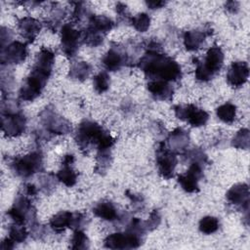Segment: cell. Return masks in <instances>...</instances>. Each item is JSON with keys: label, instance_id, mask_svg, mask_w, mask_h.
Masks as SVG:
<instances>
[{"label": "cell", "instance_id": "obj_11", "mask_svg": "<svg viewBox=\"0 0 250 250\" xmlns=\"http://www.w3.org/2000/svg\"><path fill=\"white\" fill-rule=\"evenodd\" d=\"M26 120L20 111L14 113H2L1 128L2 131L10 137H17L25 130Z\"/></svg>", "mask_w": 250, "mask_h": 250}, {"label": "cell", "instance_id": "obj_9", "mask_svg": "<svg viewBox=\"0 0 250 250\" xmlns=\"http://www.w3.org/2000/svg\"><path fill=\"white\" fill-rule=\"evenodd\" d=\"M156 164L159 174L164 179H171L177 164L176 153L168 149L164 143L160 144L156 152Z\"/></svg>", "mask_w": 250, "mask_h": 250}, {"label": "cell", "instance_id": "obj_17", "mask_svg": "<svg viewBox=\"0 0 250 250\" xmlns=\"http://www.w3.org/2000/svg\"><path fill=\"white\" fill-rule=\"evenodd\" d=\"M128 61V55L119 47H111L103 58V64L109 71L120 69Z\"/></svg>", "mask_w": 250, "mask_h": 250}, {"label": "cell", "instance_id": "obj_3", "mask_svg": "<svg viewBox=\"0 0 250 250\" xmlns=\"http://www.w3.org/2000/svg\"><path fill=\"white\" fill-rule=\"evenodd\" d=\"M51 72L49 69L33 65L25 82L20 89V98L28 102L35 100L46 86Z\"/></svg>", "mask_w": 250, "mask_h": 250}, {"label": "cell", "instance_id": "obj_36", "mask_svg": "<svg viewBox=\"0 0 250 250\" xmlns=\"http://www.w3.org/2000/svg\"><path fill=\"white\" fill-rule=\"evenodd\" d=\"M160 215L158 213L157 210H153L150 215H149V218L146 222H144L145 223V227H146V230H152L154 229L157 228V226L160 224Z\"/></svg>", "mask_w": 250, "mask_h": 250}, {"label": "cell", "instance_id": "obj_29", "mask_svg": "<svg viewBox=\"0 0 250 250\" xmlns=\"http://www.w3.org/2000/svg\"><path fill=\"white\" fill-rule=\"evenodd\" d=\"M198 229L205 234L214 233L219 229V220L213 216H206L199 221Z\"/></svg>", "mask_w": 250, "mask_h": 250}, {"label": "cell", "instance_id": "obj_23", "mask_svg": "<svg viewBox=\"0 0 250 250\" xmlns=\"http://www.w3.org/2000/svg\"><path fill=\"white\" fill-rule=\"evenodd\" d=\"M94 214L105 221H114L118 218V213L115 206L109 201H102L98 203L94 209Z\"/></svg>", "mask_w": 250, "mask_h": 250}, {"label": "cell", "instance_id": "obj_8", "mask_svg": "<svg viewBox=\"0 0 250 250\" xmlns=\"http://www.w3.org/2000/svg\"><path fill=\"white\" fill-rule=\"evenodd\" d=\"M82 40V33L75 29L70 23H65L62 26L61 29V41H62V50L63 54L72 58L76 55L79 43Z\"/></svg>", "mask_w": 250, "mask_h": 250}, {"label": "cell", "instance_id": "obj_18", "mask_svg": "<svg viewBox=\"0 0 250 250\" xmlns=\"http://www.w3.org/2000/svg\"><path fill=\"white\" fill-rule=\"evenodd\" d=\"M189 136L188 133L183 128H176L173 132H171L167 138V144H165L166 147L173 151L174 153L183 152L188 146Z\"/></svg>", "mask_w": 250, "mask_h": 250}, {"label": "cell", "instance_id": "obj_35", "mask_svg": "<svg viewBox=\"0 0 250 250\" xmlns=\"http://www.w3.org/2000/svg\"><path fill=\"white\" fill-rule=\"evenodd\" d=\"M40 185H41V188L45 193H49L50 191H52L56 186V182H55V178L52 174H48L45 175L43 177H41V181H40Z\"/></svg>", "mask_w": 250, "mask_h": 250}, {"label": "cell", "instance_id": "obj_42", "mask_svg": "<svg viewBox=\"0 0 250 250\" xmlns=\"http://www.w3.org/2000/svg\"><path fill=\"white\" fill-rule=\"evenodd\" d=\"M14 241L10 238V237H7L5 238L2 242H1V249L3 250H10V249H13L14 248Z\"/></svg>", "mask_w": 250, "mask_h": 250}, {"label": "cell", "instance_id": "obj_32", "mask_svg": "<svg viewBox=\"0 0 250 250\" xmlns=\"http://www.w3.org/2000/svg\"><path fill=\"white\" fill-rule=\"evenodd\" d=\"M132 25L140 32H145L148 29L150 24V18L146 13H140L131 19Z\"/></svg>", "mask_w": 250, "mask_h": 250}, {"label": "cell", "instance_id": "obj_21", "mask_svg": "<svg viewBox=\"0 0 250 250\" xmlns=\"http://www.w3.org/2000/svg\"><path fill=\"white\" fill-rule=\"evenodd\" d=\"M206 35V31L204 30L193 29L187 31L184 35V45L186 49L188 51H195L199 49L203 44Z\"/></svg>", "mask_w": 250, "mask_h": 250}, {"label": "cell", "instance_id": "obj_13", "mask_svg": "<svg viewBox=\"0 0 250 250\" xmlns=\"http://www.w3.org/2000/svg\"><path fill=\"white\" fill-rule=\"evenodd\" d=\"M202 177V165L191 162L188 170L185 174L178 176V183L187 192H195L199 190L198 181Z\"/></svg>", "mask_w": 250, "mask_h": 250}, {"label": "cell", "instance_id": "obj_31", "mask_svg": "<svg viewBox=\"0 0 250 250\" xmlns=\"http://www.w3.org/2000/svg\"><path fill=\"white\" fill-rule=\"evenodd\" d=\"M82 40L85 44L92 47H97L102 44L104 40V35L90 28L89 26L86 28L84 33H82Z\"/></svg>", "mask_w": 250, "mask_h": 250}, {"label": "cell", "instance_id": "obj_6", "mask_svg": "<svg viewBox=\"0 0 250 250\" xmlns=\"http://www.w3.org/2000/svg\"><path fill=\"white\" fill-rule=\"evenodd\" d=\"M142 234L126 230L109 234L104 239V246L109 249H132L138 248L143 242Z\"/></svg>", "mask_w": 250, "mask_h": 250}, {"label": "cell", "instance_id": "obj_38", "mask_svg": "<svg viewBox=\"0 0 250 250\" xmlns=\"http://www.w3.org/2000/svg\"><path fill=\"white\" fill-rule=\"evenodd\" d=\"M87 14V8H85V6L83 5L82 2H77L73 11V19L75 21H81L85 15Z\"/></svg>", "mask_w": 250, "mask_h": 250}, {"label": "cell", "instance_id": "obj_5", "mask_svg": "<svg viewBox=\"0 0 250 250\" xmlns=\"http://www.w3.org/2000/svg\"><path fill=\"white\" fill-rule=\"evenodd\" d=\"M7 214L12 218L14 223L21 225L31 223L35 219V210L27 195H19Z\"/></svg>", "mask_w": 250, "mask_h": 250}, {"label": "cell", "instance_id": "obj_44", "mask_svg": "<svg viewBox=\"0 0 250 250\" xmlns=\"http://www.w3.org/2000/svg\"><path fill=\"white\" fill-rule=\"evenodd\" d=\"M116 12L121 17L126 16L127 15V6L125 4H123V3H118L116 5Z\"/></svg>", "mask_w": 250, "mask_h": 250}, {"label": "cell", "instance_id": "obj_41", "mask_svg": "<svg viewBox=\"0 0 250 250\" xmlns=\"http://www.w3.org/2000/svg\"><path fill=\"white\" fill-rule=\"evenodd\" d=\"M146 6L151 9V10H155V9H159L162 8L165 5L164 1H160V0H151V1H146Z\"/></svg>", "mask_w": 250, "mask_h": 250}, {"label": "cell", "instance_id": "obj_12", "mask_svg": "<svg viewBox=\"0 0 250 250\" xmlns=\"http://www.w3.org/2000/svg\"><path fill=\"white\" fill-rule=\"evenodd\" d=\"M26 56V45L19 41H14L1 49L0 60L2 64H16L23 62Z\"/></svg>", "mask_w": 250, "mask_h": 250}, {"label": "cell", "instance_id": "obj_46", "mask_svg": "<svg viewBox=\"0 0 250 250\" xmlns=\"http://www.w3.org/2000/svg\"><path fill=\"white\" fill-rule=\"evenodd\" d=\"M74 161V157L73 155L71 154H67L63 157V160H62V165H71Z\"/></svg>", "mask_w": 250, "mask_h": 250}, {"label": "cell", "instance_id": "obj_22", "mask_svg": "<svg viewBox=\"0 0 250 250\" xmlns=\"http://www.w3.org/2000/svg\"><path fill=\"white\" fill-rule=\"evenodd\" d=\"M73 222V213L68 211H62L50 220V227L57 232L63 231L66 228H71Z\"/></svg>", "mask_w": 250, "mask_h": 250}, {"label": "cell", "instance_id": "obj_16", "mask_svg": "<svg viewBox=\"0 0 250 250\" xmlns=\"http://www.w3.org/2000/svg\"><path fill=\"white\" fill-rule=\"evenodd\" d=\"M249 67L245 62H234L227 72L228 83L234 88L242 86L248 79Z\"/></svg>", "mask_w": 250, "mask_h": 250}, {"label": "cell", "instance_id": "obj_7", "mask_svg": "<svg viewBox=\"0 0 250 250\" xmlns=\"http://www.w3.org/2000/svg\"><path fill=\"white\" fill-rule=\"evenodd\" d=\"M175 115L181 120H187L192 127H200L206 124L208 121L209 115L208 113L198 108L193 104H186V105H176L174 107Z\"/></svg>", "mask_w": 250, "mask_h": 250}, {"label": "cell", "instance_id": "obj_24", "mask_svg": "<svg viewBox=\"0 0 250 250\" xmlns=\"http://www.w3.org/2000/svg\"><path fill=\"white\" fill-rule=\"evenodd\" d=\"M88 26L104 36L109 30L112 29L113 22L105 16H91Z\"/></svg>", "mask_w": 250, "mask_h": 250}, {"label": "cell", "instance_id": "obj_40", "mask_svg": "<svg viewBox=\"0 0 250 250\" xmlns=\"http://www.w3.org/2000/svg\"><path fill=\"white\" fill-rule=\"evenodd\" d=\"M126 193L128 194L127 196L131 199L133 208H135V209H141L142 206L144 205V202H143L142 197H141V196H138V195H135V194H132V193H129V191H127Z\"/></svg>", "mask_w": 250, "mask_h": 250}, {"label": "cell", "instance_id": "obj_28", "mask_svg": "<svg viewBox=\"0 0 250 250\" xmlns=\"http://www.w3.org/2000/svg\"><path fill=\"white\" fill-rule=\"evenodd\" d=\"M232 146L240 149H248L250 146V132L248 129L243 128L239 130L231 141Z\"/></svg>", "mask_w": 250, "mask_h": 250}, {"label": "cell", "instance_id": "obj_15", "mask_svg": "<svg viewBox=\"0 0 250 250\" xmlns=\"http://www.w3.org/2000/svg\"><path fill=\"white\" fill-rule=\"evenodd\" d=\"M227 200L242 210L248 211L249 207V188L247 184H236L232 186L226 194Z\"/></svg>", "mask_w": 250, "mask_h": 250}, {"label": "cell", "instance_id": "obj_19", "mask_svg": "<svg viewBox=\"0 0 250 250\" xmlns=\"http://www.w3.org/2000/svg\"><path fill=\"white\" fill-rule=\"evenodd\" d=\"M18 28L21 35L27 41L32 42L37 37L41 29V23L34 18L23 17L18 22Z\"/></svg>", "mask_w": 250, "mask_h": 250}, {"label": "cell", "instance_id": "obj_39", "mask_svg": "<svg viewBox=\"0 0 250 250\" xmlns=\"http://www.w3.org/2000/svg\"><path fill=\"white\" fill-rule=\"evenodd\" d=\"M0 41H1V49L4 48L5 46H7L8 44H10L9 42L11 41L12 39V36H13V32L6 28V27H2L1 28V32H0Z\"/></svg>", "mask_w": 250, "mask_h": 250}, {"label": "cell", "instance_id": "obj_2", "mask_svg": "<svg viewBox=\"0 0 250 250\" xmlns=\"http://www.w3.org/2000/svg\"><path fill=\"white\" fill-rule=\"evenodd\" d=\"M75 141L81 149H86L94 145L98 150L110 149L114 139L99 124L90 120H84L78 126Z\"/></svg>", "mask_w": 250, "mask_h": 250}, {"label": "cell", "instance_id": "obj_14", "mask_svg": "<svg viewBox=\"0 0 250 250\" xmlns=\"http://www.w3.org/2000/svg\"><path fill=\"white\" fill-rule=\"evenodd\" d=\"M224 63V53L219 46L211 47L207 53L203 62L198 64L213 78L222 68Z\"/></svg>", "mask_w": 250, "mask_h": 250}, {"label": "cell", "instance_id": "obj_43", "mask_svg": "<svg viewBox=\"0 0 250 250\" xmlns=\"http://www.w3.org/2000/svg\"><path fill=\"white\" fill-rule=\"evenodd\" d=\"M239 3L235 1H229L226 3V9L230 13H235L238 10Z\"/></svg>", "mask_w": 250, "mask_h": 250}, {"label": "cell", "instance_id": "obj_4", "mask_svg": "<svg viewBox=\"0 0 250 250\" xmlns=\"http://www.w3.org/2000/svg\"><path fill=\"white\" fill-rule=\"evenodd\" d=\"M13 171L21 178H28L43 169L42 155L39 152H31L14 159L12 162Z\"/></svg>", "mask_w": 250, "mask_h": 250}, {"label": "cell", "instance_id": "obj_30", "mask_svg": "<svg viewBox=\"0 0 250 250\" xmlns=\"http://www.w3.org/2000/svg\"><path fill=\"white\" fill-rule=\"evenodd\" d=\"M28 232L25 229V227L21 224L14 223L9 229V237L16 243H21L25 240L27 237Z\"/></svg>", "mask_w": 250, "mask_h": 250}, {"label": "cell", "instance_id": "obj_27", "mask_svg": "<svg viewBox=\"0 0 250 250\" xmlns=\"http://www.w3.org/2000/svg\"><path fill=\"white\" fill-rule=\"evenodd\" d=\"M57 179L66 187H72L77 181V173L70 165H63V167L57 173Z\"/></svg>", "mask_w": 250, "mask_h": 250}, {"label": "cell", "instance_id": "obj_45", "mask_svg": "<svg viewBox=\"0 0 250 250\" xmlns=\"http://www.w3.org/2000/svg\"><path fill=\"white\" fill-rule=\"evenodd\" d=\"M36 192H37L36 188H35L33 185H31V184H27V185L25 186V193H26L28 196L35 195V194H36Z\"/></svg>", "mask_w": 250, "mask_h": 250}, {"label": "cell", "instance_id": "obj_20", "mask_svg": "<svg viewBox=\"0 0 250 250\" xmlns=\"http://www.w3.org/2000/svg\"><path fill=\"white\" fill-rule=\"evenodd\" d=\"M148 92L157 100L169 101L173 96V88L169 82L163 80H150L147 83Z\"/></svg>", "mask_w": 250, "mask_h": 250}, {"label": "cell", "instance_id": "obj_37", "mask_svg": "<svg viewBox=\"0 0 250 250\" xmlns=\"http://www.w3.org/2000/svg\"><path fill=\"white\" fill-rule=\"evenodd\" d=\"M188 155H189V158H190L191 162H196V163H199L201 165L207 159L206 155L201 150H199L197 148H193L191 151H189Z\"/></svg>", "mask_w": 250, "mask_h": 250}, {"label": "cell", "instance_id": "obj_1", "mask_svg": "<svg viewBox=\"0 0 250 250\" xmlns=\"http://www.w3.org/2000/svg\"><path fill=\"white\" fill-rule=\"evenodd\" d=\"M138 66L150 80H163L166 82L177 81L182 76L179 63L172 58L159 52H150L141 58Z\"/></svg>", "mask_w": 250, "mask_h": 250}, {"label": "cell", "instance_id": "obj_25", "mask_svg": "<svg viewBox=\"0 0 250 250\" xmlns=\"http://www.w3.org/2000/svg\"><path fill=\"white\" fill-rule=\"evenodd\" d=\"M91 73V65L83 61L75 62L71 64L68 75L75 80L83 81L85 80Z\"/></svg>", "mask_w": 250, "mask_h": 250}, {"label": "cell", "instance_id": "obj_34", "mask_svg": "<svg viewBox=\"0 0 250 250\" xmlns=\"http://www.w3.org/2000/svg\"><path fill=\"white\" fill-rule=\"evenodd\" d=\"M71 249H86L89 247L87 235L81 229H75L71 238Z\"/></svg>", "mask_w": 250, "mask_h": 250}, {"label": "cell", "instance_id": "obj_33", "mask_svg": "<svg viewBox=\"0 0 250 250\" xmlns=\"http://www.w3.org/2000/svg\"><path fill=\"white\" fill-rule=\"evenodd\" d=\"M109 83H110L109 76L104 71H101L100 73H98L93 80L95 91L99 94L105 92L109 87Z\"/></svg>", "mask_w": 250, "mask_h": 250}, {"label": "cell", "instance_id": "obj_10", "mask_svg": "<svg viewBox=\"0 0 250 250\" xmlns=\"http://www.w3.org/2000/svg\"><path fill=\"white\" fill-rule=\"evenodd\" d=\"M41 121L50 133L67 134L71 131L70 122L52 109L46 108L41 112Z\"/></svg>", "mask_w": 250, "mask_h": 250}, {"label": "cell", "instance_id": "obj_26", "mask_svg": "<svg viewBox=\"0 0 250 250\" xmlns=\"http://www.w3.org/2000/svg\"><path fill=\"white\" fill-rule=\"evenodd\" d=\"M217 116L225 123H232L236 116V106L230 103H226L216 109Z\"/></svg>", "mask_w": 250, "mask_h": 250}]
</instances>
